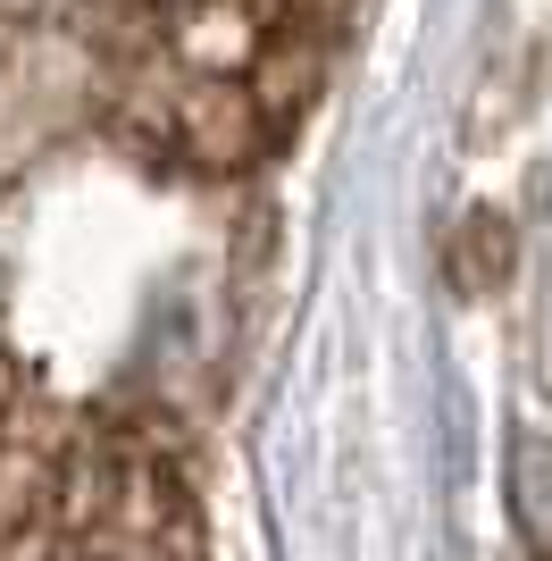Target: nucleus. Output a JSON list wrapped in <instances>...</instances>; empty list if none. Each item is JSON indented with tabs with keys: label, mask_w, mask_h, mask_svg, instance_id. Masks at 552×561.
<instances>
[{
	"label": "nucleus",
	"mask_w": 552,
	"mask_h": 561,
	"mask_svg": "<svg viewBox=\"0 0 552 561\" xmlns=\"http://www.w3.org/2000/svg\"><path fill=\"white\" fill-rule=\"evenodd\" d=\"M344 0H0V76L68 68L135 135L227 160L276 126Z\"/></svg>",
	"instance_id": "f257e3e1"
}]
</instances>
